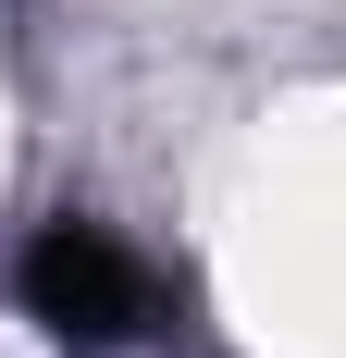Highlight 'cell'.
<instances>
[{
  "label": "cell",
  "mask_w": 346,
  "mask_h": 358,
  "mask_svg": "<svg viewBox=\"0 0 346 358\" xmlns=\"http://www.w3.org/2000/svg\"><path fill=\"white\" fill-rule=\"evenodd\" d=\"M25 309L50 334H87V346H124V334L148 322V272L124 248H111L99 222H50L25 248Z\"/></svg>",
  "instance_id": "obj_1"
}]
</instances>
